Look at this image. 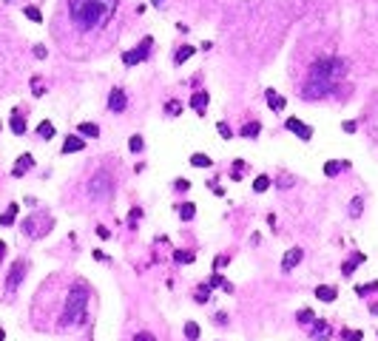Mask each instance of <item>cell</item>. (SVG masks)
<instances>
[{"instance_id":"f35d334b","label":"cell","mask_w":378,"mask_h":341,"mask_svg":"<svg viewBox=\"0 0 378 341\" xmlns=\"http://www.w3.org/2000/svg\"><path fill=\"white\" fill-rule=\"evenodd\" d=\"M341 336H344L347 341H361V339H364V336H361V333H358V330H356V333H353V330H344Z\"/></svg>"},{"instance_id":"ac0fdd59","label":"cell","mask_w":378,"mask_h":341,"mask_svg":"<svg viewBox=\"0 0 378 341\" xmlns=\"http://www.w3.org/2000/svg\"><path fill=\"white\" fill-rule=\"evenodd\" d=\"M361 261H364V253H356V256H350V259L341 264V273H344V276H353V270H356Z\"/></svg>"},{"instance_id":"6da1fadb","label":"cell","mask_w":378,"mask_h":341,"mask_svg":"<svg viewBox=\"0 0 378 341\" xmlns=\"http://www.w3.org/2000/svg\"><path fill=\"white\" fill-rule=\"evenodd\" d=\"M117 12V0H68V15L80 32L99 29Z\"/></svg>"},{"instance_id":"d6a6232c","label":"cell","mask_w":378,"mask_h":341,"mask_svg":"<svg viewBox=\"0 0 378 341\" xmlns=\"http://www.w3.org/2000/svg\"><path fill=\"white\" fill-rule=\"evenodd\" d=\"M361 211H364V199L356 196V199L350 202V216H361Z\"/></svg>"},{"instance_id":"8d00e7d4","label":"cell","mask_w":378,"mask_h":341,"mask_svg":"<svg viewBox=\"0 0 378 341\" xmlns=\"http://www.w3.org/2000/svg\"><path fill=\"white\" fill-rule=\"evenodd\" d=\"M338 168H341V162H327V165H324V174H327V177H336V174H338Z\"/></svg>"},{"instance_id":"e0dca14e","label":"cell","mask_w":378,"mask_h":341,"mask_svg":"<svg viewBox=\"0 0 378 341\" xmlns=\"http://www.w3.org/2000/svg\"><path fill=\"white\" fill-rule=\"evenodd\" d=\"M336 296H338V290H336V287H330V284L316 287V299H318V301H336Z\"/></svg>"},{"instance_id":"2e32d148","label":"cell","mask_w":378,"mask_h":341,"mask_svg":"<svg viewBox=\"0 0 378 341\" xmlns=\"http://www.w3.org/2000/svg\"><path fill=\"white\" fill-rule=\"evenodd\" d=\"M313 339L316 341H327L330 339V327H327V321H316V319H313Z\"/></svg>"},{"instance_id":"603a6c76","label":"cell","mask_w":378,"mask_h":341,"mask_svg":"<svg viewBox=\"0 0 378 341\" xmlns=\"http://www.w3.org/2000/svg\"><path fill=\"white\" fill-rule=\"evenodd\" d=\"M77 131H80V137H99V128H97V122H80L77 125Z\"/></svg>"},{"instance_id":"4dcf8cb0","label":"cell","mask_w":378,"mask_h":341,"mask_svg":"<svg viewBox=\"0 0 378 341\" xmlns=\"http://www.w3.org/2000/svg\"><path fill=\"white\" fill-rule=\"evenodd\" d=\"M23 12H26V17H29L32 23H43V15H40V9H37V6H26Z\"/></svg>"},{"instance_id":"9c48e42d","label":"cell","mask_w":378,"mask_h":341,"mask_svg":"<svg viewBox=\"0 0 378 341\" xmlns=\"http://www.w3.org/2000/svg\"><path fill=\"white\" fill-rule=\"evenodd\" d=\"M51 225H54L51 219H43V225H37V216H32V219H26V225H23V230H26L29 236H34V239H37V236L49 233V230H51Z\"/></svg>"},{"instance_id":"5b68a950","label":"cell","mask_w":378,"mask_h":341,"mask_svg":"<svg viewBox=\"0 0 378 341\" xmlns=\"http://www.w3.org/2000/svg\"><path fill=\"white\" fill-rule=\"evenodd\" d=\"M111 191H114V182H111V177H108L105 171L94 174L91 185H88V194H91V199H108V196H111Z\"/></svg>"},{"instance_id":"83f0119b","label":"cell","mask_w":378,"mask_h":341,"mask_svg":"<svg viewBox=\"0 0 378 341\" xmlns=\"http://www.w3.org/2000/svg\"><path fill=\"white\" fill-rule=\"evenodd\" d=\"M174 261H179V264H191V261H194V253H191V250H174Z\"/></svg>"},{"instance_id":"7bdbcfd3","label":"cell","mask_w":378,"mask_h":341,"mask_svg":"<svg viewBox=\"0 0 378 341\" xmlns=\"http://www.w3.org/2000/svg\"><path fill=\"white\" fill-rule=\"evenodd\" d=\"M165 111H168V114H174V117H177V114L182 111V105H177V100H174V102H171V105H168Z\"/></svg>"},{"instance_id":"7dc6e473","label":"cell","mask_w":378,"mask_h":341,"mask_svg":"<svg viewBox=\"0 0 378 341\" xmlns=\"http://www.w3.org/2000/svg\"><path fill=\"white\" fill-rule=\"evenodd\" d=\"M139 216H142V211H139V208H134V211H131V222H137Z\"/></svg>"},{"instance_id":"ab89813d","label":"cell","mask_w":378,"mask_h":341,"mask_svg":"<svg viewBox=\"0 0 378 341\" xmlns=\"http://www.w3.org/2000/svg\"><path fill=\"white\" fill-rule=\"evenodd\" d=\"M341 128H344V134H356V128H358V122H356V120H347L344 125H341Z\"/></svg>"},{"instance_id":"277c9868","label":"cell","mask_w":378,"mask_h":341,"mask_svg":"<svg viewBox=\"0 0 378 341\" xmlns=\"http://www.w3.org/2000/svg\"><path fill=\"white\" fill-rule=\"evenodd\" d=\"M333 88H336V82L310 77V80H307V85L301 88V97H304V100H321V97H330V94H333Z\"/></svg>"},{"instance_id":"4fadbf2b","label":"cell","mask_w":378,"mask_h":341,"mask_svg":"<svg viewBox=\"0 0 378 341\" xmlns=\"http://www.w3.org/2000/svg\"><path fill=\"white\" fill-rule=\"evenodd\" d=\"M29 168H34V157H32V154H20V157H17V162H15V168H12V174H15V177H23Z\"/></svg>"},{"instance_id":"3957f363","label":"cell","mask_w":378,"mask_h":341,"mask_svg":"<svg viewBox=\"0 0 378 341\" xmlns=\"http://www.w3.org/2000/svg\"><path fill=\"white\" fill-rule=\"evenodd\" d=\"M347 74V63L341 57H318L310 65V77L316 80H327V82H338Z\"/></svg>"},{"instance_id":"e575fe53","label":"cell","mask_w":378,"mask_h":341,"mask_svg":"<svg viewBox=\"0 0 378 341\" xmlns=\"http://www.w3.org/2000/svg\"><path fill=\"white\" fill-rule=\"evenodd\" d=\"M216 128H219V137H222V140H230V137H233V131H230L228 122H219Z\"/></svg>"},{"instance_id":"60d3db41","label":"cell","mask_w":378,"mask_h":341,"mask_svg":"<svg viewBox=\"0 0 378 341\" xmlns=\"http://www.w3.org/2000/svg\"><path fill=\"white\" fill-rule=\"evenodd\" d=\"M174 188H177V191H188V188H191V182H188V179H177V182H174Z\"/></svg>"},{"instance_id":"cb8c5ba5","label":"cell","mask_w":378,"mask_h":341,"mask_svg":"<svg viewBox=\"0 0 378 341\" xmlns=\"http://www.w3.org/2000/svg\"><path fill=\"white\" fill-rule=\"evenodd\" d=\"M37 134H40V140H51V137H54V125H51L49 120H43V122L37 125Z\"/></svg>"},{"instance_id":"681fc988","label":"cell","mask_w":378,"mask_h":341,"mask_svg":"<svg viewBox=\"0 0 378 341\" xmlns=\"http://www.w3.org/2000/svg\"><path fill=\"white\" fill-rule=\"evenodd\" d=\"M3 339H6V333H3V330H0V341H3Z\"/></svg>"},{"instance_id":"f1b7e54d","label":"cell","mask_w":378,"mask_h":341,"mask_svg":"<svg viewBox=\"0 0 378 341\" xmlns=\"http://www.w3.org/2000/svg\"><path fill=\"white\" fill-rule=\"evenodd\" d=\"M267 188H270V179H267V177H256V179H253V191H256V194H264Z\"/></svg>"},{"instance_id":"9a60e30c","label":"cell","mask_w":378,"mask_h":341,"mask_svg":"<svg viewBox=\"0 0 378 341\" xmlns=\"http://www.w3.org/2000/svg\"><path fill=\"white\" fill-rule=\"evenodd\" d=\"M264 100H267V105H270L273 111H281V108H284V102H287V100L279 97V94H276L273 88H264Z\"/></svg>"},{"instance_id":"7c38bea8","label":"cell","mask_w":378,"mask_h":341,"mask_svg":"<svg viewBox=\"0 0 378 341\" xmlns=\"http://www.w3.org/2000/svg\"><path fill=\"white\" fill-rule=\"evenodd\" d=\"M82 148H85V140H82L80 134H68L66 142H63V154H77Z\"/></svg>"},{"instance_id":"8fae6325","label":"cell","mask_w":378,"mask_h":341,"mask_svg":"<svg viewBox=\"0 0 378 341\" xmlns=\"http://www.w3.org/2000/svg\"><path fill=\"white\" fill-rule=\"evenodd\" d=\"M301 256H304L301 247H290V250L284 253V259H281V270H293L298 261H301Z\"/></svg>"},{"instance_id":"8992f818","label":"cell","mask_w":378,"mask_h":341,"mask_svg":"<svg viewBox=\"0 0 378 341\" xmlns=\"http://www.w3.org/2000/svg\"><path fill=\"white\" fill-rule=\"evenodd\" d=\"M151 49H154V37H145V40H142L137 49H131V51H125V54H122V63H125V65L142 63V60L151 54Z\"/></svg>"},{"instance_id":"c3c4849f","label":"cell","mask_w":378,"mask_h":341,"mask_svg":"<svg viewBox=\"0 0 378 341\" xmlns=\"http://www.w3.org/2000/svg\"><path fill=\"white\" fill-rule=\"evenodd\" d=\"M3 256H6V242H0V261H3Z\"/></svg>"},{"instance_id":"d590c367","label":"cell","mask_w":378,"mask_h":341,"mask_svg":"<svg viewBox=\"0 0 378 341\" xmlns=\"http://www.w3.org/2000/svg\"><path fill=\"white\" fill-rule=\"evenodd\" d=\"M373 290H378V281H370V284H364V287H356L358 296H367V293H373Z\"/></svg>"},{"instance_id":"d4e9b609","label":"cell","mask_w":378,"mask_h":341,"mask_svg":"<svg viewBox=\"0 0 378 341\" xmlns=\"http://www.w3.org/2000/svg\"><path fill=\"white\" fill-rule=\"evenodd\" d=\"M313 319H316V313H313V310H307V307L296 313V321H298V324H313Z\"/></svg>"},{"instance_id":"44dd1931","label":"cell","mask_w":378,"mask_h":341,"mask_svg":"<svg viewBox=\"0 0 378 341\" xmlns=\"http://www.w3.org/2000/svg\"><path fill=\"white\" fill-rule=\"evenodd\" d=\"M194 216H197V205H194V202H182L179 205V219L182 222H191Z\"/></svg>"},{"instance_id":"ffe728a7","label":"cell","mask_w":378,"mask_h":341,"mask_svg":"<svg viewBox=\"0 0 378 341\" xmlns=\"http://www.w3.org/2000/svg\"><path fill=\"white\" fill-rule=\"evenodd\" d=\"M194 54H197V49H194V46H182V49H177V54H174V63L182 65L185 60H191Z\"/></svg>"},{"instance_id":"f546056e","label":"cell","mask_w":378,"mask_h":341,"mask_svg":"<svg viewBox=\"0 0 378 341\" xmlns=\"http://www.w3.org/2000/svg\"><path fill=\"white\" fill-rule=\"evenodd\" d=\"M259 131H262L259 122H247L245 128H242V137H250V140H253V137H259Z\"/></svg>"},{"instance_id":"b9f144b4","label":"cell","mask_w":378,"mask_h":341,"mask_svg":"<svg viewBox=\"0 0 378 341\" xmlns=\"http://www.w3.org/2000/svg\"><path fill=\"white\" fill-rule=\"evenodd\" d=\"M134 341H157V339H154L151 333H137V336H134Z\"/></svg>"},{"instance_id":"484cf974","label":"cell","mask_w":378,"mask_h":341,"mask_svg":"<svg viewBox=\"0 0 378 341\" xmlns=\"http://www.w3.org/2000/svg\"><path fill=\"white\" fill-rule=\"evenodd\" d=\"M128 148H131V154H139V151L145 148V140H142L139 134H134L131 140H128Z\"/></svg>"},{"instance_id":"4316f807","label":"cell","mask_w":378,"mask_h":341,"mask_svg":"<svg viewBox=\"0 0 378 341\" xmlns=\"http://www.w3.org/2000/svg\"><path fill=\"white\" fill-rule=\"evenodd\" d=\"M191 165H194V168H211V157H205V154H194V157H191Z\"/></svg>"},{"instance_id":"d6986e66","label":"cell","mask_w":378,"mask_h":341,"mask_svg":"<svg viewBox=\"0 0 378 341\" xmlns=\"http://www.w3.org/2000/svg\"><path fill=\"white\" fill-rule=\"evenodd\" d=\"M17 211H20V208H17V205H9V208H6V211L0 213V225H3V227L15 225V219H17Z\"/></svg>"},{"instance_id":"30bf717a","label":"cell","mask_w":378,"mask_h":341,"mask_svg":"<svg viewBox=\"0 0 378 341\" xmlns=\"http://www.w3.org/2000/svg\"><path fill=\"white\" fill-rule=\"evenodd\" d=\"M125 105H128L125 91H122V88H111V94H108V108L114 114H119V111H125Z\"/></svg>"},{"instance_id":"f6af8a7d","label":"cell","mask_w":378,"mask_h":341,"mask_svg":"<svg viewBox=\"0 0 378 341\" xmlns=\"http://www.w3.org/2000/svg\"><path fill=\"white\" fill-rule=\"evenodd\" d=\"M97 236H99V239H108V236H111V230H108V227H102V225H99V227H97Z\"/></svg>"},{"instance_id":"74e56055","label":"cell","mask_w":378,"mask_h":341,"mask_svg":"<svg viewBox=\"0 0 378 341\" xmlns=\"http://www.w3.org/2000/svg\"><path fill=\"white\" fill-rule=\"evenodd\" d=\"M242 177H245V165L236 162V165H233V174H230V179H242Z\"/></svg>"},{"instance_id":"7402d4cb","label":"cell","mask_w":378,"mask_h":341,"mask_svg":"<svg viewBox=\"0 0 378 341\" xmlns=\"http://www.w3.org/2000/svg\"><path fill=\"white\" fill-rule=\"evenodd\" d=\"M9 128L15 131V134H26V120H23V114H20V111L12 114V122H9Z\"/></svg>"},{"instance_id":"f907efd6","label":"cell","mask_w":378,"mask_h":341,"mask_svg":"<svg viewBox=\"0 0 378 341\" xmlns=\"http://www.w3.org/2000/svg\"><path fill=\"white\" fill-rule=\"evenodd\" d=\"M0 3H9V0H0Z\"/></svg>"},{"instance_id":"52a82bcc","label":"cell","mask_w":378,"mask_h":341,"mask_svg":"<svg viewBox=\"0 0 378 341\" xmlns=\"http://www.w3.org/2000/svg\"><path fill=\"white\" fill-rule=\"evenodd\" d=\"M26 270H29V261H26V259H17L15 267H12V270H9V276H6V290L15 293L17 287H20L23 276H26Z\"/></svg>"},{"instance_id":"5bb4252c","label":"cell","mask_w":378,"mask_h":341,"mask_svg":"<svg viewBox=\"0 0 378 341\" xmlns=\"http://www.w3.org/2000/svg\"><path fill=\"white\" fill-rule=\"evenodd\" d=\"M191 108H194L197 114L208 111V91H194V97H191Z\"/></svg>"},{"instance_id":"ba28073f","label":"cell","mask_w":378,"mask_h":341,"mask_svg":"<svg viewBox=\"0 0 378 341\" xmlns=\"http://www.w3.org/2000/svg\"><path fill=\"white\" fill-rule=\"evenodd\" d=\"M284 128L290 131V134H296L298 140H304V142H307V140H313V128H310V125H304V122H301L298 117H287Z\"/></svg>"},{"instance_id":"836d02e7","label":"cell","mask_w":378,"mask_h":341,"mask_svg":"<svg viewBox=\"0 0 378 341\" xmlns=\"http://www.w3.org/2000/svg\"><path fill=\"white\" fill-rule=\"evenodd\" d=\"M208 296H211V284H199V290H197V301H208Z\"/></svg>"},{"instance_id":"ee69618b","label":"cell","mask_w":378,"mask_h":341,"mask_svg":"<svg viewBox=\"0 0 378 341\" xmlns=\"http://www.w3.org/2000/svg\"><path fill=\"white\" fill-rule=\"evenodd\" d=\"M225 264H228V256H216V259H214V267H216V270H219V267H225Z\"/></svg>"},{"instance_id":"1f68e13d","label":"cell","mask_w":378,"mask_h":341,"mask_svg":"<svg viewBox=\"0 0 378 341\" xmlns=\"http://www.w3.org/2000/svg\"><path fill=\"white\" fill-rule=\"evenodd\" d=\"M185 339H188V341H197L199 339V324L188 321V324H185Z\"/></svg>"},{"instance_id":"7a4b0ae2","label":"cell","mask_w":378,"mask_h":341,"mask_svg":"<svg viewBox=\"0 0 378 341\" xmlns=\"http://www.w3.org/2000/svg\"><path fill=\"white\" fill-rule=\"evenodd\" d=\"M85 301H88V287H85V281H77L71 293H68L66 299V310H63V316H60V324L68 327V324H77L82 321V316H85Z\"/></svg>"},{"instance_id":"bcb514c9","label":"cell","mask_w":378,"mask_h":341,"mask_svg":"<svg viewBox=\"0 0 378 341\" xmlns=\"http://www.w3.org/2000/svg\"><path fill=\"white\" fill-rule=\"evenodd\" d=\"M34 57H40V60H43V57H46V46H34Z\"/></svg>"}]
</instances>
